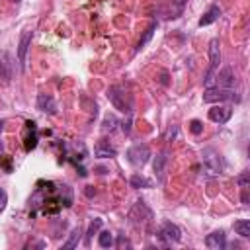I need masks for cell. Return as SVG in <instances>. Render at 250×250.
Returning <instances> with one entry per match:
<instances>
[{"label":"cell","instance_id":"44dd1931","mask_svg":"<svg viewBox=\"0 0 250 250\" xmlns=\"http://www.w3.org/2000/svg\"><path fill=\"white\" fill-rule=\"evenodd\" d=\"M189 131H191L193 135H199V133L203 131V123H201L199 119H193V121H189Z\"/></svg>","mask_w":250,"mask_h":250},{"label":"cell","instance_id":"3957f363","mask_svg":"<svg viewBox=\"0 0 250 250\" xmlns=\"http://www.w3.org/2000/svg\"><path fill=\"white\" fill-rule=\"evenodd\" d=\"M148 158H150V148H148V145H133L129 150H127V160H129V164H133V166H137V168H141V166H145L146 162H148Z\"/></svg>","mask_w":250,"mask_h":250},{"label":"cell","instance_id":"52a82bcc","mask_svg":"<svg viewBox=\"0 0 250 250\" xmlns=\"http://www.w3.org/2000/svg\"><path fill=\"white\" fill-rule=\"evenodd\" d=\"M160 238H162L164 242H168V244H172V242H180V238H182V230H180L176 225H172V223H164L162 229H160Z\"/></svg>","mask_w":250,"mask_h":250},{"label":"cell","instance_id":"ba28073f","mask_svg":"<svg viewBox=\"0 0 250 250\" xmlns=\"http://www.w3.org/2000/svg\"><path fill=\"white\" fill-rule=\"evenodd\" d=\"M205 246L211 250H223L227 246V234L223 230H215L211 234H207L205 238Z\"/></svg>","mask_w":250,"mask_h":250},{"label":"cell","instance_id":"d4e9b609","mask_svg":"<svg viewBox=\"0 0 250 250\" xmlns=\"http://www.w3.org/2000/svg\"><path fill=\"white\" fill-rule=\"evenodd\" d=\"M238 184H240V188H242V189H244V188H248V174H246V172L238 176Z\"/></svg>","mask_w":250,"mask_h":250},{"label":"cell","instance_id":"e0dca14e","mask_svg":"<svg viewBox=\"0 0 250 250\" xmlns=\"http://www.w3.org/2000/svg\"><path fill=\"white\" fill-rule=\"evenodd\" d=\"M234 230H236V234L248 238V236H250V221H246V219L236 221V223H234Z\"/></svg>","mask_w":250,"mask_h":250},{"label":"cell","instance_id":"603a6c76","mask_svg":"<svg viewBox=\"0 0 250 250\" xmlns=\"http://www.w3.org/2000/svg\"><path fill=\"white\" fill-rule=\"evenodd\" d=\"M164 160H166V156L164 154H158V160L154 162V172H162V164H164Z\"/></svg>","mask_w":250,"mask_h":250},{"label":"cell","instance_id":"277c9868","mask_svg":"<svg viewBox=\"0 0 250 250\" xmlns=\"http://www.w3.org/2000/svg\"><path fill=\"white\" fill-rule=\"evenodd\" d=\"M107 98H109V102H111L119 111H131V102H129L125 90H121L119 86H111V88L107 90Z\"/></svg>","mask_w":250,"mask_h":250},{"label":"cell","instance_id":"4fadbf2b","mask_svg":"<svg viewBox=\"0 0 250 250\" xmlns=\"http://www.w3.org/2000/svg\"><path fill=\"white\" fill-rule=\"evenodd\" d=\"M37 107H39L41 111L57 113V105H55V100H53V96H49V94H39V98H37Z\"/></svg>","mask_w":250,"mask_h":250},{"label":"cell","instance_id":"30bf717a","mask_svg":"<svg viewBox=\"0 0 250 250\" xmlns=\"http://www.w3.org/2000/svg\"><path fill=\"white\" fill-rule=\"evenodd\" d=\"M29 43H31V31H23L20 37V45H18V61H20L21 68L25 66V55H27Z\"/></svg>","mask_w":250,"mask_h":250},{"label":"cell","instance_id":"7c38bea8","mask_svg":"<svg viewBox=\"0 0 250 250\" xmlns=\"http://www.w3.org/2000/svg\"><path fill=\"white\" fill-rule=\"evenodd\" d=\"M25 150L29 152L31 148H35V145H37V127H35V123L33 121H27L25 123Z\"/></svg>","mask_w":250,"mask_h":250},{"label":"cell","instance_id":"ac0fdd59","mask_svg":"<svg viewBox=\"0 0 250 250\" xmlns=\"http://www.w3.org/2000/svg\"><path fill=\"white\" fill-rule=\"evenodd\" d=\"M98 244H100L102 248H111V246H113V234H111L109 230L100 232V236H98Z\"/></svg>","mask_w":250,"mask_h":250},{"label":"cell","instance_id":"8992f818","mask_svg":"<svg viewBox=\"0 0 250 250\" xmlns=\"http://www.w3.org/2000/svg\"><path fill=\"white\" fill-rule=\"evenodd\" d=\"M230 115H232V109L229 105H213L209 109V119L215 121V123H219V125L227 123L230 119Z\"/></svg>","mask_w":250,"mask_h":250},{"label":"cell","instance_id":"7402d4cb","mask_svg":"<svg viewBox=\"0 0 250 250\" xmlns=\"http://www.w3.org/2000/svg\"><path fill=\"white\" fill-rule=\"evenodd\" d=\"M154 27H156V23H150V27L146 29V33H145V37H143V39L139 41V49H141V47H143V45H145V43H146V41H148V39L152 37V31H154Z\"/></svg>","mask_w":250,"mask_h":250},{"label":"cell","instance_id":"cb8c5ba5","mask_svg":"<svg viewBox=\"0 0 250 250\" xmlns=\"http://www.w3.org/2000/svg\"><path fill=\"white\" fill-rule=\"evenodd\" d=\"M6 203H8V193H6V191L0 188V211H4Z\"/></svg>","mask_w":250,"mask_h":250},{"label":"cell","instance_id":"ffe728a7","mask_svg":"<svg viewBox=\"0 0 250 250\" xmlns=\"http://www.w3.org/2000/svg\"><path fill=\"white\" fill-rule=\"evenodd\" d=\"M131 186H133V188H150V182H148L146 178L135 174V176L131 178Z\"/></svg>","mask_w":250,"mask_h":250},{"label":"cell","instance_id":"4316f807","mask_svg":"<svg viewBox=\"0 0 250 250\" xmlns=\"http://www.w3.org/2000/svg\"><path fill=\"white\" fill-rule=\"evenodd\" d=\"M14 2H20V0H14Z\"/></svg>","mask_w":250,"mask_h":250},{"label":"cell","instance_id":"d6986e66","mask_svg":"<svg viewBox=\"0 0 250 250\" xmlns=\"http://www.w3.org/2000/svg\"><path fill=\"white\" fill-rule=\"evenodd\" d=\"M102 227V219H94L92 223H90V227H88V232H86V244H90V240H92V236L98 232V229Z\"/></svg>","mask_w":250,"mask_h":250},{"label":"cell","instance_id":"484cf974","mask_svg":"<svg viewBox=\"0 0 250 250\" xmlns=\"http://www.w3.org/2000/svg\"><path fill=\"white\" fill-rule=\"evenodd\" d=\"M86 195H88V197H92V195H96V189H94L92 186H88V188H86Z\"/></svg>","mask_w":250,"mask_h":250},{"label":"cell","instance_id":"7a4b0ae2","mask_svg":"<svg viewBox=\"0 0 250 250\" xmlns=\"http://www.w3.org/2000/svg\"><path fill=\"white\" fill-rule=\"evenodd\" d=\"M225 100H234V102H238L240 100V96L232 90V88H209V90H205V94H203V102H207V104H215V102H225Z\"/></svg>","mask_w":250,"mask_h":250},{"label":"cell","instance_id":"9c48e42d","mask_svg":"<svg viewBox=\"0 0 250 250\" xmlns=\"http://www.w3.org/2000/svg\"><path fill=\"white\" fill-rule=\"evenodd\" d=\"M94 154H96L98 158H113V156L117 154V150H115V146L109 145V141L100 139V141L96 143V146H94Z\"/></svg>","mask_w":250,"mask_h":250},{"label":"cell","instance_id":"8fae6325","mask_svg":"<svg viewBox=\"0 0 250 250\" xmlns=\"http://www.w3.org/2000/svg\"><path fill=\"white\" fill-rule=\"evenodd\" d=\"M55 195H57V199H59L61 205H64V207H70L72 205V189H70V186H66V184L59 186L55 189Z\"/></svg>","mask_w":250,"mask_h":250},{"label":"cell","instance_id":"9a60e30c","mask_svg":"<svg viewBox=\"0 0 250 250\" xmlns=\"http://www.w3.org/2000/svg\"><path fill=\"white\" fill-rule=\"evenodd\" d=\"M217 86L219 88H232L234 86V76L230 68H225L221 72H217Z\"/></svg>","mask_w":250,"mask_h":250},{"label":"cell","instance_id":"6da1fadb","mask_svg":"<svg viewBox=\"0 0 250 250\" xmlns=\"http://www.w3.org/2000/svg\"><path fill=\"white\" fill-rule=\"evenodd\" d=\"M209 70L205 74V86H211V82L215 80L219 62H221V51H219V39H211L209 43Z\"/></svg>","mask_w":250,"mask_h":250},{"label":"cell","instance_id":"5b68a950","mask_svg":"<svg viewBox=\"0 0 250 250\" xmlns=\"http://www.w3.org/2000/svg\"><path fill=\"white\" fill-rule=\"evenodd\" d=\"M203 162H205V166L211 174H221L223 172V160H221V154L217 150L205 148L203 150Z\"/></svg>","mask_w":250,"mask_h":250},{"label":"cell","instance_id":"5bb4252c","mask_svg":"<svg viewBox=\"0 0 250 250\" xmlns=\"http://www.w3.org/2000/svg\"><path fill=\"white\" fill-rule=\"evenodd\" d=\"M221 18V8L217 6V4H213L203 16H201V20H199V25L203 27V25H209V23H213V21H217Z\"/></svg>","mask_w":250,"mask_h":250},{"label":"cell","instance_id":"2e32d148","mask_svg":"<svg viewBox=\"0 0 250 250\" xmlns=\"http://www.w3.org/2000/svg\"><path fill=\"white\" fill-rule=\"evenodd\" d=\"M80 236H82V229L78 227V229H74V230L70 232V236H68V240L62 244V248H64V250H70V248H74V246L80 242Z\"/></svg>","mask_w":250,"mask_h":250}]
</instances>
